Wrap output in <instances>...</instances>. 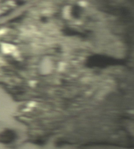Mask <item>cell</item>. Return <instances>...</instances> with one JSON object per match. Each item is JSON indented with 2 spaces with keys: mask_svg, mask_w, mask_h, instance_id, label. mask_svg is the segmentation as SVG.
Listing matches in <instances>:
<instances>
[{
  "mask_svg": "<svg viewBox=\"0 0 134 149\" xmlns=\"http://www.w3.org/2000/svg\"><path fill=\"white\" fill-rule=\"evenodd\" d=\"M15 138V134L11 130H5L0 134V142L8 143L13 141Z\"/></svg>",
  "mask_w": 134,
  "mask_h": 149,
  "instance_id": "1",
  "label": "cell"
}]
</instances>
